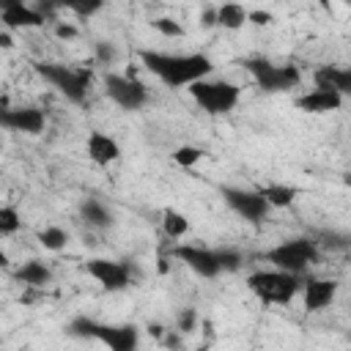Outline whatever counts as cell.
<instances>
[{"label": "cell", "mask_w": 351, "mask_h": 351, "mask_svg": "<svg viewBox=\"0 0 351 351\" xmlns=\"http://www.w3.org/2000/svg\"><path fill=\"white\" fill-rule=\"evenodd\" d=\"M143 66L159 77L167 88H189L200 80H206L214 71L211 58H206L203 52H184V55H173V52H154V49H143L140 52Z\"/></svg>", "instance_id": "cell-1"}, {"label": "cell", "mask_w": 351, "mask_h": 351, "mask_svg": "<svg viewBox=\"0 0 351 351\" xmlns=\"http://www.w3.org/2000/svg\"><path fill=\"white\" fill-rule=\"evenodd\" d=\"M69 332L77 337L99 340L110 351H137L140 346V329L134 324H99L93 318H74L69 324Z\"/></svg>", "instance_id": "cell-2"}, {"label": "cell", "mask_w": 351, "mask_h": 351, "mask_svg": "<svg viewBox=\"0 0 351 351\" xmlns=\"http://www.w3.org/2000/svg\"><path fill=\"white\" fill-rule=\"evenodd\" d=\"M247 288L252 296H258L266 304H288L299 293L302 280L280 269H261L247 277Z\"/></svg>", "instance_id": "cell-3"}, {"label": "cell", "mask_w": 351, "mask_h": 351, "mask_svg": "<svg viewBox=\"0 0 351 351\" xmlns=\"http://www.w3.org/2000/svg\"><path fill=\"white\" fill-rule=\"evenodd\" d=\"M36 71L58 90L63 93L69 101L74 104H82L85 96H88V88H90V80L93 74L88 69H77V66H66V63H49V60H41L36 63Z\"/></svg>", "instance_id": "cell-4"}, {"label": "cell", "mask_w": 351, "mask_h": 351, "mask_svg": "<svg viewBox=\"0 0 351 351\" xmlns=\"http://www.w3.org/2000/svg\"><path fill=\"white\" fill-rule=\"evenodd\" d=\"M263 261H269L274 269L288 271V274H302L318 261V244L313 239H288L280 241L277 247L263 252Z\"/></svg>", "instance_id": "cell-5"}, {"label": "cell", "mask_w": 351, "mask_h": 351, "mask_svg": "<svg viewBox=\"0 0 351 351\" xmlns=\"http://www.w3.org/2000/svg\"><path fill=\"white\" fill-rule=\"evenodd\" d=\"M186 90L197 101V107L206 110L208 115H225L241 99V88L228 80H200V82L189 85Z\"/></svg>", "instance_id": "cell-6"}, {"label": "cell", "mask_w": 351, "mask_h": 351, "mask_svg": "<svg viewBox=\"0 0 351 351\" xmlns=\"http://www.w3.org/2000/svg\"><path fill=\"white\" fill-rule=\"evenodd\" d=\"M244 69L252 74L258 88H263L269 93L291 90L302 82V71L291 63H271L266 58H250V60H244Z\"/></svg>", "instance_id": "cell-7"}, {"label": "cell", "mask_w": 351, "mask_h": 351, "mask_svg": "<svg viewBox=\"0 0 351 351\" xmlns=\"http://www.w3.org/2000/svg\"><path fill=\"white\" fill-rule=\"evenodd\" d=\"M104 93L121 110H140L148 101L145 85L129 74H104Z\"/></svg>", "instance_id": "cell-8"}, {"label": "cell", "mask_w": 351, "mask_h": 351, "mask_svg": "<svg viewBox=\"0 0 351 351\" xmlns=\"http://www.w3.org/2000/svg\"><path fill=\"white\" fill-rule=\"evenodd\" d=\"M222 200L247 222H263L269 214V203L261 197V192L255 189H239V186H222L219 189Z\"/></svg>", "instance_id": "cell-9"}, {"label": "cell", "mask_w": 351, "mask_h": 351, "mask_svg": "<svg viewBox=\"0 0 351 351\" xmlns=\"http://www.w3.org/2000/svg\"><path fill=\"white\" fill-rule=\"evenodd\" d=\"M170 255L178 258V261H181L186 269H192L197 277L214 280V277L222 274L217 250H206V247H197V244H178V247H173Z\"/></svg>", "instance_id": "cell-10"}, {"label": "cell", "mask_w": 351, "mask_h": 351, "mask_svg": "<svg viewBox=\"0 0 351 351\" xmlns=\"http://www.w3.org/2000/svg\"><path fill=\"white\" fill-rule=\"evenodd\" d=\"M85 271L104 288V291H123L132 285V269L123 261L112 258H90L85 263Z\"/></svg>", "instance_id": "cell-11"}, {"label": "cell", "mask_w": 351, "mask_h": 351, "mask_svg": "<svg viewBox=\"0 0 351 351\" xmlns=\"http://www.w3.org/2000/svg\"><path fill=\"white\" fill-rule=\"evenodd\" d=\"M0 123L11 132L22 134H41L47 126V115L38 107H8V99H3L0 110Z\"/></svg>", "instance_id": "cell-12"}, {"label": "cell", "mask_w": 351, "mask_h": 351, "mask_svg": "<svg viewBox=\"0 0 351 351\" xmlns=\"http://www.w3.org/2000/svg\"><path fill=\"white\" fill-rule=\"evenodd\" d=\"M0 19L5 27H41L47 22V16L36 5H27L19 0H5L0 5Z\"/></svg>", "instance_id": "cell-13"}, {"label": "cell", "mask_w": 351, "mask_h": 351, "mask_svg": "<svg viewBox=\"0 0 351 351\" xmlns=\"http://www.w3.org/2000/svg\"><path fill=\"white\" fill-rule=\"evenodd\" d=\"M337 296V280H324V277H313L304 282V310L307 313H318L324 307H329Z\"/></svg>", "instance_id": "cell-14"}, {"label": "cell", "mask_w": 351, "mask_h": 351, "mask_svg": "<svg viewBox=\"0 0 351 351\" xmlns=\"http://www.w3.org/2000/svg\"><path fill=\"white\" fill-rule=\"evenodd\" d=\"M340 104H343V96H337L329 88H313V90H307L304 96L296 99V107L302 112H310V115L335 112V110H340Z\"/></svg>", "instance_id": "cell-15"}, {"label": "cell", "mask_w": 351, "mask_h": 351, "mask_svg": "<svg viewBox=\"0 0 351 351\" xmlns=\"http://www.w3.org/2000/svg\"><path fill=\"white\" fill-rule=\"evenodd\" d=\"M85 151H88V159L99 167H107V165L121 159V145L104 132H90L88 143H85Z\"/></svg>", "instance_id": "cell-16"}, {"label": "cell", "mask_w": 351, "mask_h": 351, "mask_svg": "<svg viewBox=\"0 0 351 351\" xmlns=\"http://www.w3.org/2000/svg\"><path fill=\"white\" fill-rule=\"evenodd\" d=\"M315 88H329L337 96H351V66H321L313 74Z\"/></svg>", "instance_id": "cell-17"}, {"label": "cell", "mask_w": 351, "mask_h": 351, "mask_svg": "<svg viewBox=\"0 0 351 351\" xmlns=\"http://www.w3.org/2000/svg\"><path fill=\"white\" fill-rule=\"evenodd\" d=\"M258 192H261V197L269 203V208H285V206H291V203L299 197V189H296L293 184H282V181L263 184Z\"/></svg>", "instance_id": "cell-18"}, {"label": "cell", "mask_w": 351, "mask_h": 351, "mask_svg": "<svg viewBox=\"0 0 351 351\" xmlns=\"http://www.w3.org/2000/svg\"><path fill=\"white\" fill-rule=\"evenodd\" d=\"M16 280L22 285H27V288H44V285L52 282V271L41 261H27V263H22L16 269Z\"/></svg>", "instance_id": "cell-19"}, {"label": "cell", "mask_w": 351, "mask_h": 351, "mask_svg": "<svg viewBox=\"0 0 351 351\" xmlns=\"http://www.w3.org/2000/svg\"><path fill=\"white\" fill-rule=\"evenodd\" d=\"M250 22V11L239 3H222L217 8V25L219 27H228V30H239L241 25Z\"/></svg>", "instance_id": "cell-20"}, {"label": "cell", "mask_w": 351, "mask_h": 351, "mask_svg": "<svg viewBox=\"0 0 351 351\" xmlns=\"http://www.w3.org/2000/svg\"><path fill=\"white\" fill-rule=\"evenodd\" d=\"M80 214H82V219L90 225V228H107L110 222H112V217H110V211L96 200V197H88L85 203H82V208H80Z\"/></svg>", "instance_id": "cell-21"}, {"label": "cell", "mask_w": 351, "mask_h": 351, "mask_svg": "<svg viewBox=\"0 0 351 351\" xmlns=\"http://www.w3.org/2000/svg\"><path fill=\"white\" fill-rule=\"evenodd\" d=\"M162 228H165V233L170 239H181L189 230V219L181 211H176V208H165L162 211Z\"/></svg>", "instance_id": "cell-22"}, {"label": "cell", "mask_w": 351, "mask_h": 351, "mask_svg": "<svg viewBox=\"0 0 351 351\" xmlns=\"http://www.w3.org/2000/svg\"><path fill=\"white\" fill-rule=\"evenodd\" d=\"M38 241H41L44 250L60 252V250L69 244V233H66L63 228H58V225H49V228H44V230L38 233Z\"/></svg>", "instance_id": "cell-23"}, {"label": "cell", "mask_w": 351, "mask_h": 351, "mask_svg": "<svg viewBox=\"0 0 351 351\" xmlns=\"http://www.w3.org/2000/svg\"><path fill=\"white\" fill-rule=\"evenodd\" d=\"M22 230V217L14 206H0V236H14Z\"/></svg>", "instance_id": "cell-24"}, {"label": "cell", "mask_w": 351, "mask_h": 351, "mask_svg": "<svg viewBox=\"0 0 351 351\" xmlns=\"http://www.w3.org/2000/svg\"><path fill=\"white\" fill-rule=\"evenodd\" d=\"M203 159V148H197V145H178L176 151H173V162L178 165V167H192V165H197Z\"/></svg>", "instance_id": "cell-25"}, {"label": "cell", "mask_w": 351, "mask_h": 351, "mask_svg": "<svg viewBox=\"0 0 351 351\" xmlns=\"http://www.w3.org/2000/svg\"><path fill=\"white\" fill-rule=\"evenodd\" d=\"M154 27H156L162 36H167V38H181V36H184V27H181L176 19H167V16L154 19Z\"/></svg>", "instance_id": "cell-26"}, {"label": "cell", "mask_w": 351, "mask_h": 351, "mask_svg": "<svg viewBox=\"0 0 351 351\" xmlns=\"http://www.w3.org/2000/svg\"><path fill=\"white\" fill-rule=\"evenodd\" d=\"M217 255H219L222 271H236V269L241 266V255H239L236 250H217Z\"/></svg>", "instance_id": "cell-27"}, {"label": "cell", "mask_w": 351, "mask_h": 351, "mask_svg": "<svg viewBox=\"0 0 351 351\" xmlns=\"http://www.w3.org/2000/svg\"><path fill=\"white\" fill-rule=\"evenodd\" d=\"M192 329H197V313L192 310V307H186L181 315H178V332H192Z\"/></svg>", "instance_id": "cell-28"}, {"label": "cell", "mask_w": 351, "mask_h": 351, "mask_svg": "<svg viewBox=\"0 0 351 351\" xmlns=\"http://www.w3.org/2000/svg\"><path fill=\"white\" fill-rule=\"evenodd\" d=\"M66 8L80 14V16H90V14L101 11V3H66Z\"/></svg>", "instance_id": "cell-29"}, {"label": "cell", "mask_w": 351, "mask_h": 351, "mask_svg": "<svg viewBox=\"0 0 351 351\" xmlns=\"http://www.w3.org/2000/svg\"><path fill=\"white\" fill-rule=\"evenodd\" d=\"M96 55H99V60L110 63V60H115V47L107 44V41H99V44H96Z\"/></svg>", "instance_id": "cell-30"}, {"label": "cell", "mask_w": 351, "mask_h": 351, "mask_svg": "<svg viewBox=\"0 0 351 351\" xmlns=\"http://www.w3.org/2000/svg\"><path fill=\"white\" fill-rule=\"evenodd\" d=\"M55 36H58V38H74V36H77V27L69 25V22H58V25H55Z\"/></svg>", "instance_id": "cell-31"}, {"label": "cell", "mask_w": 351, "mask_h": 351, "mask_svg": "<svg viewBox=\"0 0 351 351\" xmlns=\"http://www.w3.org/2000/svg\"><path fill=\"white\" fill-rule=\"evenodd\" d=\"M250 22H255V25H269V22H271V14H269V11H250Z\"/></svg>", "instance_id": "cell-32"}, {"label": "cell", "mask_w": 351, "mask_h": 351, "mask_svg": "<svg viewBox=\"0 0 351 351\" xmlns=\"http://www.w3.org/2000/svg\"><path fill=\"white\" fill-rule=\"evenodd\" d=\"M0 47H3V49H8V47H11V33H8V30H3V33H0Z\"/></svg>", "instance_id": "cell-33"}, {"label": "cell", "mask_w": 351, "mask_h": 351, "mask_svg": "<svg viewBox=\"0 0 351 351\" xmlns=\"http://www.w3.org/2000/svg\"><path fill=\"white\" fill-rule=\"evenodd\" d=\"M343 184H346V186H351V173H346V176H343Z\"/></svg>", "instance_id": "cell-34"}]
</instances>
